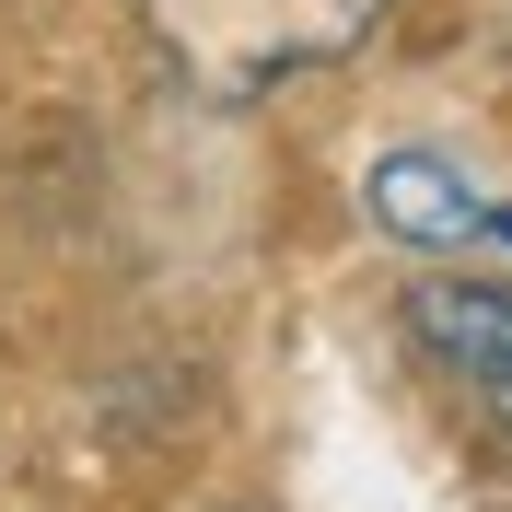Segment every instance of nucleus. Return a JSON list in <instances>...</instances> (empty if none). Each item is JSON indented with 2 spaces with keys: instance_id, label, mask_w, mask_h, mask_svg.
Segmentation results:
<instances>
[{
  "instance_id": "f257e3e1",
  "label": "nucleus",
  "mask_w": 512,
  "mask_h": 512,
  "mask_svg": "<svg viewBox=\"0 0 512 512\" xmlns=\"http://www.w3.org/2000/svg\"><path fill=\"white\" fill-rule=\"evenodd\" d=\"M361 198H373V222L396 233V245H501L512 256V198H489L478 175L454 152H431V140H396V152H373V175H361Z\"/></svg>"
},
{
  "instance_id": "f03ea898",
  "label": "nucleus",
  "mask_w": 512,
  "mask_h": 512,
  "mask_svg": "<svg viewBox=\"0 0 512 512\" xmlns=\"http://www.w3.org/2000/svg\"><path fill=\"white\" fill-rule=\"evenodd\" d=\"M408 338L443 361L466 396L489 408V431L512 443V280H478V268H454V280H419L408 291Z\"/></svg>"
},
{
  "instance_id": "7ed1b4c3",
  "label": "nucleus",
  "mask_w": 512,
  "mask_h": 512,
  "mask_svg": "<svg viewBox=\"0 0 512 512\" xmlns=\"http://www.w3.org/2000/svg\"><path fill=\"white\" fill-rule=\"evenodd\" d=\"M233 512H245V501H233Z\"/></svg>"
}]
</instances>
